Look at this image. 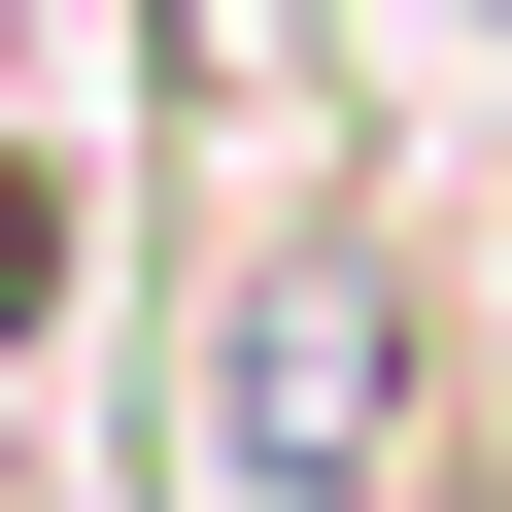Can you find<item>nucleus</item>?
<instances>
[{
  "label": "nucleus",
  "instance_id": "1",
  "mask_svg": "<svg viewBox=\"0 0 512 512\" xmlns=\"http://www.w3.org/2000/svg\"><path fill=\"white\" fill-rule=\"evenodd\" d=\"M171 512H410V274L376 205H239L171 308Z\"/></svg>",
  "mask_w": 512,
  "mask_h": 512
},
{
  "label": "nucleus",
  "instance_id": "2",
  "mask_svg": "<svg viewBox=\"0 0 512 512\" xmlns=\"http://www.w3.org/2000/svg\"><path fill=\"white\" fill-rule=\"evenodd\" d=\"M69 342V137H0V376Z\"/></svg>",
  "mask_w": 512,
  "mask_h": 512
}]
</instances>
